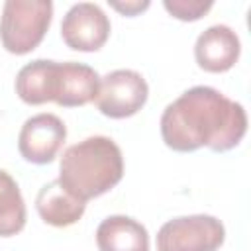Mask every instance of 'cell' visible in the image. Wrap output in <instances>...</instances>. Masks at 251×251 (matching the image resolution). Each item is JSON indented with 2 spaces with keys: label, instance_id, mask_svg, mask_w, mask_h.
<instances>
[{
  "label": "cell",
  "instance_id": "obj_1",
  "mask_svg": "<svg viewBox=\"0 0 251 251\" xmlns=\"http://www.w3.org/2000/svg\"><path fill=\"white\" fill-rule=\"evenodd\" d=\"M161 137L178 153L200 147L224 153L241 143L247 133L245 108L212 86H192L173 100L161 116Z\"/></svg>",
  "mask_w": 251,
  "mask_h": 251
},
{
  "label": "cell",
  "instance_id": "obj_2",
  "mask_svg": "<svg viewBox=\"0 0 251 251\" xmlns=\"http://www.w3.org/2000/svg\"><path fill=\"white\" fill-rule=\"evenodd\" d=\"M124 176L118 143L106 135H90L63 151L59 182L75 198L88 202L110 192Z\"/></svg>",
  "mask_w": 251,
  "mask_h": 251
},
{
  "label": "cell",
  "instance_id": "obj_3",
  "mask_svg": "<svg viewBox=\"0 0 251 251\" xmlns=\"http://www.w3.org/2000/svg\"><path fill=\"white\" fill-rule=\"evenodd\" d=\"M53 20L51 0H8L0 16V41L12 55L31 53Z\"/></svg>",
  "mask_w": 251,
  "mask_h": 251
},
{
  "label": "cell",
  "instance_id": "obj_4",
  "mask_svg": "<svg viewBox=\"0 0 251 251\" xmlns=\"http://www.w3.org/2000/svg\"><path fill=\"white\" fill-rule=\"evenodd\" d=\"M224 239L226 227L216 216H180L159 227L157 251H218Z\"/></svg>",
  "mask_w": 251,
  "mask_h": 251
},
{
  "label": "cell",
  "instance_id": "obj_5",
  "mask_svg": "<svg viewBox=\"0 0 251 251\" xmlns=\"http://www.w3.org/2000/svg\"><path fill=\"white\" fill-rule=\"evenodd\" d=\"M149 98L147 80L131 69H116L100 78L94 98L100 114L112 120L135 116Z\"/></svg>",
  "mask_w": 251,
  "mask_h": 251
},
{
  "label": "cell",
  "instance_id": "obj_6",
  "mask_svg": "<svg viewBox=\"0 0 251 251\" xmlns=\"http://www.w3.org/2000/svg\"><path fill=\"white\" fill-rule=\"evenodd\" d=\"M110 18L98 4L78 2L69 8L61 22V37L73 51L94 53L110 37Z\"/></svg>",
  "mask_w": 251,
  "mask_h": 251
},
{
  "label": "cell",
  "instance_id": "obj_7",
  "mask_svg": "<svg viewBox=\"0 0 251 251\" xmlns=\"http://www.w3.org/2000/svg\"><path fill=\"white\" fill-rule=\"evenodd\" d=\"M67 139V126L55 114L43 112L27 118L18 135L20 155L33 165L51 163Z\"/></svg>",
  "mask_w": 251,
  "mask_h": 251
},
{
  "label": "cell",
  "instance_id": "obj_8",
  "mask_svg": "<svg viewBox=\"0 0 251 251\" xmlns=\"http://www.w3.org/2000/svg\"><path fill=\"white\" fill-rule=\"evenodd\" d=\"M16 94L29 106L55 102L63 96V63L51 59H35L24 65L16 75Z\"/></svg>",
  "mask_w": 251,
  "mask_h": 251
},
{
  "label": "cell",
  "instance_id": "obj_9",
  "mask_svg": "<svg viewBox=\"0 0 251 251\" xmlns=\"http://www.w3.org/2000/svg\"><path fill=\"white\" fill-rule=\"evenodd\" d=\"M241 55V41L237 33L224 24L204 29L194 43V59L206 73L229 71Z\"/></svg>",
  "mask_w": 251,
  "mask_h": 251
},
{
  "label": "cell",
  "instance_id": "obj_10",
  "mask_svg": "<svg viewBox=\"0 0 251 251\" xmlns=\"http://www.w3.org/2000/svg\"><path fill=\"white\" fill-rule=\"evenodd\" d=\"M35 210L39 218L53 227H69L76 224L84 210L86 202L75 198L71 192L63 188V184L55 178L41 186V190L35 196Z\"/></svg>",
  "mask_w": 251,
  "mask_h": 251
},
{
  "label": "cell",
  "instance_id": "obj_11",
  "mask_svg": "<svg viewBox=\"0 0 251 251\" xmlns=\"http://www.w3.org/2000/svg\"><path fill=\"white\" fill-rule=\"evenodd\" d=\"M98 251H149L145 226L129 216H108L96 227Z\"/></svg>",
  "mask_w": 251,
  "mask_h": 251
},
{
  "label": "cell",
  "instance_id": "obj_12",
  "mask_svg": "<svg viewBox=\"0 0 251 251\" xmlns=\"http://www.w3.org/2000/svg\"><path fill=\"white\" fill-rule=\"evenodd\" d=\"M27 212L18 182L0 169V237H12L25 227Z\"/></svg>",
  "mask_w": 251,
  "mask_h": 251
},
{
  "label": "cell",
  "instance_id": "obj_13",
  "mask_svg": "<svg viewBox=\"0 0 251 251\" xmlns=\"http://www.w3.org/2000/svg\"><path fill=\"white\" fill-rule=\"evenodd\" d=\"M163 6L173 18L180 22H196L212 10L214 2L210 0L206 2L204 0H165Z\"/></svg>",
  "mask_w": 251,
  "mask_h": 251
},
{
  "label": "cell",
  "instance_id": "obj_14",
  "mask_svg": "<svg viewBox=\"0 0 251 251\" xmlns=\"http://www.w3.org/2000/svg\"><path fill=\"white\" fill-rule=\"evenodd\" d=\"M108 4H110L114 10H118L120 14L129 16V18H133V16H137L139 12H143V10L149 8V2H147V0H143V2H139V0H129V2H114V0H108Z\"/></svg>",
  "mask_w": 251,
  "mask_h": 251
}]
</instances>
